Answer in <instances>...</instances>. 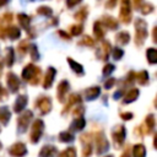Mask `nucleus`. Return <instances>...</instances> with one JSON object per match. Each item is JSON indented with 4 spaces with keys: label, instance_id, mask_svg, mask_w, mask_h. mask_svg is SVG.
<instances>
[{
    "label": "nucleus",
    "instance_id": "3c124183",
    "mask_svg": "<svg viewBox=\"0 0 157 157\" xmlns=\"http://www.w3.org/2000/svg\"><path fill=\"white\" fill-rule=\"evenodd\" d=\"M132 1H134V5H135L136 9L140 7V5H141V2H142V0H132Z\"/></svg>",
    "mask_w": 157,
    "mask_h": 157
},
{
    "label": "nucleus",
    "instance_id": "bb28decb",
    "mask_svg": "<svg viewBox=\"0 0 157 157\" xmlns=\"http://www.w3.org/2000/svg\"><path fill=\"white\" fill-rule=\"evenodd\" d=\"M81 103V97L78 94H71L70 96V101H69V104H66V107L64 108L63 110V114H66V112L74 105V104H80Z\"/></svg>",
    "mask_w": 157,
    "mask_h": 157
},
{
    "label": "nucleus",
    "instance_id": "39448f33",
    "mask_svg": "<svg viewBox=\"0 0 157 157\" xmlns=\"http://www.w3.org/2000/svg\"><path fill=\"white\" fill-rule=\"evenodd\" d=\"M112 136H113V140L115 142V147H120L124 144L125 136H126L125 126L124 125H117L112 131Z\"/></svg>",
    "mask_w": 157,
    "mask_h": 157
},
{
    "label": "nucleus",
    "instance_id": "9d476101",
    "mask_svg": "<svg viewBox=\"0 0 157 157\" xmlns=\"http://www.w3.org/2000/svg\"><path fill=\"white\" fill-rule=\"evenodd\" d=\"M109 50H110V43L108 40H103L97 49V58L101 60H107L109 56Z\"/></svg>",
    "mask_w": 157,
    "mask_h": 157
},
{
    "label": "nucleus",
    "instance_id": "c756f323",
    "mask_svg": "<svg viewBox=\"0 0 157 157\" xmlns=\"http://www.w3.org/2000/svg\"><path fill=\"white\" fill-rule=\"evenodd\" d=\"M146 58H147V60H148V63H150L151 65L156 64V61H157V50H156L155 48L147 49V52H146Z\"/></svg>",
    "mask_w": 157,
    "mask_h": 157
},
{
    "label": "nucleus",
    "instance_id": "5fc2aeb1",
    "mask_svg": "<svg viewBox=\"0 0 157 157\" xmlns=\"http://www.w3.org/2000/svg\"><path fill=\"white\" fill-rule=\"evenodd\" d=\"M156 31H157V29H156V27H155V28H153V34H156ZM153 40H155V42H156V37H155V38H153Z\"/></svg>",
    "mask_w": 157,
    "mask_h": 157
},
{
    "label": "nucleus",
    "instance_id": "dca6fc26",
    "mask_svg": "<svg viewBox=\"0 0 157 157\" xmlns=\"http://www.w3.org/2000/svg\"><path fill=\"white\" fill-rule=\"evenodd\" d=\"M56 153V147L53 145H45L40 148L38 157H54Z\"/></svg>",
    "mask_w": 157,
    "mask_h": 157
},
{
    "label": "nucleus",
    "instance_id": "f3484780",
    "mask_svg": "<svg viewBox=\"0 0 157 157\" xmlns=\"http://www.w3.org/2000/svg\"><path fill=\"white\" fill-rule=\"evenodd\" d=\"M139 93H140V91H139L137 88H131V90H130L129 92H126V94L124 96V98H123V104H129V103L134 102L135 99H137Z\"/></svg>",
    "mask_w": 157,
    "mask_h": 157
},
{
    "label": "nucleus",
    "instance_id": "c03bdc74",
    "mask_svg": "<svg viewBox=\"0 0 157 157\" xmlns=\"http://www.w3.org/2000/svg\"><path fill=\"white\" fill-rule=\"evenodd\" d=\"M115 82H117V80H115L114 77H110L109 80H107V81H105V83H104V87H105L107 90H109V88H112V87L115 85Z\"/></svg>",
    "mask_w": 157,
    "mask_h": 157
},
{
    "label": "nucleus",
    "instance_id": "ea45409f",
    "mask_svg": "<svg viewBox=\"0 0 157 157\" xmlns=\"http://www.w3.org/2000/svg\"><path fill=\"white\" fill-rule=\"evenodd\" d=\"M80 44H81V45H87V47H93V45H94V40H93L91 37L85 36V37L80 40Z\"/></svg>",
    "mask_w": 157,
    "mask_h": 157
},
{
    "label": "nucleus",
    "instance_id": "5701e85b",
    "mask_svg": "<svg viewBox=\"0 0 157 157\" xmlns=\"http://www.w3.org/2000/svg\"><path fill=\"white\" fill-rule=\"evenodd\" d=\"M115 40H117V43H119V44H121V45L128 44L129 40H130V34H129V32H125V31L119 32V33L115 36Z\"/></svg>",
    "mask_w": 157,
    "mask_h": 157
},
{
    "label": "nucleus",
    "instance_id": "58836bf2",
    "mask_svg": "<svg viewBox=\"0 0 157 157\" xmlns=\"http://www.w3.org/2000/svg\"><path fill=\"white\" fill-rule=\"evenodd\" d=\"M82 31H83L82 25H72L71 28H70V32H71L72 36H78V34L82 33Z\"/></svg>",
    "mask_w": 157,
    "mask_h": 157
},
{
    "label": "nucleus",
    "instance_id": "20e7f679",
    "mask_svg": "<svg viewBox=\"0 0 157 157\" xmlns=\"http://www.w3.org/2000/svg\"><path fill=\"white\" fill-rule=\"evenodd\" d=\"M43 130H44V124L40 119H37L34 120L33 125H32V129H31V134H29V139L32 141V144H37V141L42 137V134H43Z\"/></svg>",
    "mask_w": 157,
    "mask_h": 157
},
{
    "label": "nucleus",
    "instance_id": "37998d69",
    "mask_svg": "<svg viewBox=\"0 0 157 157\" xmlns=\"http://www.w3.org/2000/svg\"><path fill=\"white\" fill-rule=\"evenodd\" d=\"M28 47H29L28 42H27V40H22V42L18 44V52H20V53H22V54H25V53L27 52Z\"/></svg>",
    "mask_w": 157,
    "mask_h": 157
},
{
    "label": "nucleus",
    "instance_id": "2f4dec72",
    "mask_svg": "<svg viewBox=\"0 0 157 157\" xmlns=\"http://www.w3.org/2000/svg\"><path fill=\"white\" fill-rule=\"evenodd\" d=\"M13 59H15V55H13V49L11 47H7L6 48V56H5V63L7 66H11L13 64Z\"/></svg>",
    "mask_w": 157,
    "mask_h": 157
},
{
    "label": "nucleus",
    "instance_id": "a18cd8bd",
    "mask_svg": "<svg viewBox=\"0 0 157 157\" xmlns=\"http://www.w3.org/2000/svg\"><path fill=\"white\" fill-rule=\"evenodd\" d=\"M82 0H66V5H67V7H74L75 5H77Z\"/></svg>",
    "mask_w": 157,
    "mask_h": 157
},
{
    "label": "nucleus",
    "instance_id": "de8ad7c7",
    "mask_svg": "<svg viewBox=\"0 0 157 157\" xmlns=\"http://www.w3.org/2000/svg\"><path fill=\"white\" fill-rule=\"evenodd\" d=\"M120 118H121L123 120H129V119L132 118V114L129 113V112H128V113H121V114H120Z\"/></svg>",
    "mask_w": 157,
    "mask_h": 157
},
{
    "label": "nucleus",
    "instance_id": "2eb2a0df",
    "mask_svg": "<svg viewBox=\"0 0 157 157\" xmlns=\"http://www.w3.org/2000/svg\"><path fill=\"white\" fill-rule=\"evenodd\" d=\"M55 69L54 67H48L47 70V74H45V77H44V83H43V87L47 90L49 87H52L53 85V81H54V77H55Z\"/></svg>",
    "mask_w": 157,
    "mask_h": 157
},
{
    "label": "nucleus",
    "instance_id": "cd10ccee",
    "mask_svg": "<svg viewBox=\"0 0 157 157\" xmlns=\"http://www.w3.org/2000/svg\"><path fill=\"white\" fill-rule=\"evenodd\" d=\"M132 156L134 157H146V148L142 144H137L132 148Z\"/></svg>",
    "mask_w": 157,
    "mask_h": 157
},
{
    "label": "nucleus",
    "instance_id": "f8f14e48",
    "mask_svg": "<svg viewBox=\"0 0 157 157\" xmlns=\"http://www.w3.org/2000/svg\"><path fill=\"white\" fill-rule=\"evenodd\" d=\"M12 21V15L6 12L0 17V38H4L6 34V28Z\"/></svg>",
    "mask_w": 157,
    "mask_h": 157
},
{
    "label": "nucleus",
    "instance_id": "6ab92c4d",
    "mask_svg": "<svg viewBox=\"0 0 157 157\" xmlns=\"http://www.w3.org/2000/svg\"><path fill=\"white\" fill-rule=\"evenodd\" d=\"M102 22H103V25H105V27L107 28H109V29H117L118 28V21L114 18V17H112V16H104L103 17V20H102Z\"/></svg>",
    "mask_w": 157,
    "mask_h": 157
},
{
    "label": "nucleus",
    "instance_id": "f704fd0d",
    "mask_svg": "<svg viewBox=\"0 0 157 157\" xmlns=\"http://www.w3.org/2000/svg\"><path fill=\"white\" fill-rule=\"evenodd\" d=\"M28 50H29V55H31V58H32V60H33V61H36V60H38V59H39V53H38L37 45L31 44V45L28 47Z\"/></svg>",
    "mask_w": 157,
    "mask_h": 157
},
{
    "label": "nucleus",
    "instance_id": "aec40b11",
    "mask_svg": "<svg viewBox=\"0 0 157 157\" xmlns=\"http://www.w3.org/2000/svg\"><path fill=\"white\" fill-rule=\"evenodd\" d=\"M6 34H7V37H9L10 39L15 40V39H17V38H20L21 31H20V28L16 27V26H10V27L6 28Z\"/></svg>",
    "mask_w": 157,
    "mask_h": 157
},
{
    "label": "nucleus",
    "instance_id": "b1692460",
    "mask_svg": "<svg viewBox=\"0 0 157 157\" xmlns=\"http://www.w3.org/2000/svg\"><path fill=\"white\" fill-rule=\"evenodd\" d=\"M85 125H86L85 119H83L82 117H76V119L72 121L70 129L74 130V131H80V130H82V129L85 128Z\"/></svg>",
    "mask_w": 157,
    "mask_h": 157
},
{
    "label": "nucleus",
    "instance_id": "473e14b6",
    "mask_svg": "<svg viewBox=\"0 0 157 157\" xmlns=\"http://www.w3.org/2000/svg\"><path fill=\"white\" fill-rule=\"evenodd\" d=\"M75 136L72 135V132H69V131H61L59 134V140L61 142H71L74 141Z\"/></svg>",
    "mask_w": 157,
    "mask_h": 157
},
{
    "label": "nucleus",
    "instance_id": "7ed1b4c3",
    "mask_svg": "<svg viewBox=\"0 0 157 157\" xmlns=\"http://www.w3.org/2000/svg\"><path fill=\"white\" fill-rule=\"evenodd\" d=\"M32 118H33V113L31 110H27V112L22 113L18 117V119H17V130H18V132H21V134L26 132V130L29 126V123H31Z\"/></svg>",
    "mask_w": 157,
    "mask_h": 157
},
{
    "label": "nucleus",
    "instance_id": "f03ea898",
    "mask_svg": "<svg viewBox=\"0 0 157 157\" xmlns=\"http://www.w3.org/2000/svg\"><path fill=\"white\" fill-rule=\"evenodd\" d=\"M135 31H136L135 43L136 45H142L145 39L147 38V25L142 18H137L135 21Z\"/></svg>",
    "mask_w": 157,
    "mask_h": 157
},
{
    "label": "nucleus",
    "instance_id": "864d4df0",
    "mask_svg": "<svg viewBox=\"0 0 157 157\" xmlns=\"http://www.w3.org/2000/svg\"><path fill=\"white\" fill-rule=\"evenodd\" d=\"M121 157H130V155H129V152H128V151H125V152L123 153V156H121Z\"/></svg>",
    "mask_w": 157,
    "mask_h": 157
},
{
    "label": "nucleus",
    "instance_id": "09e8293b",
    "mask_svg": "<svg viewBox=\"0 0 157 157\" xmlns=\"http://www.w3.org/2000/svg\"><path fill=\"white\" fill-rule=\"evenodd\" d=\"M6 96H7V93L5 92V90H4V88L1 87V85H0V101H2Z\"/></svg>",
    "mask_w": 157,
    "mask_h": 157
},
{
    "label": "nucleus",
    "instance_id": "9b49d317",
    "mask_svg": "<svg viewBox=\"0 0 157 157\" xmlns=\"http://www.w3.org/2000/svg\"><path fill=\"white\" fill-rule=\"evenodd\" d=\"M6 81H7V86L10 88V91L12 93H16L20 88V80L18 77L13 74V72H9L6 76Z\"/></svg>",
    "mask_w": 157,
    "mask_h": 157
},
{
    "label": "nucleus",
    "instance_id": "423d86ee",
    "mask_svg": "<svg viewBox=\"0 0 157 157\" xmlns=\"http://www.w3.org/2000/svg\"><path fill=\"white\" fill-rule=\"evenodd\" d=\"M120 21L123 23H129L131 21V6L129 0H121L120 5Z\"/></svg>",
    "mask_w": 157,
    "mask_h": 157
},
{
    "label": "nucleus",
    "instance_id": "4be33fe9",
    "mask_svg": "<svg viewBox=\"0 0 157 157\" xmlns=\"http://www.w3.org/2000/svg\"><path fill=\"white\" fill-rule=\"evenodd\" d=\"M17 18H18V22H20L21 27L29 32V22H31V17L27 16L26 13H18Z\"/></svg>",
    "mask_w": 157,
    "mask_h": 157
},
{
    "label": "nucleus",
    "instance_id": "6e6d98bb",
    "mask_svg": "<svg viewBox=\"0 0 157 157\" xmlns=\"http://www.w3.org/2000/svg\"><path fill=\"white\" fill-rule=\"evenodd\" d=\"M107 157H112V156H107Z\"/></svg>",
    "mask_w": 157,
    "mask_h": 157
},
{
    "label": "nucleus",
    "instance_id": "f257e3e1",
    "mask_svg": "<svg viewBox=\"0 0 157 157\" xmlns=\"http://www.w3.org/2000/svg\"><path fill=\"white\" fill-rule=\"evenodd\" d=\"M22 78L28 81L31 85H37L40 78V69L34 66L33 64H28L22 70Z\"/></svg>",
    "mask_w": 157,
    "mask_h": 157
},
{
    "label": "nucleus",
    "instance_id": "c85d7f7f",
    "mask_svg": "<svg viewBox=\"0 0 157 157\" xmlns=\"http://www.w3.org/2000/svg\"><path fill=\"white\" fill-rule=\"evenodd\" d=\"M93 33L96 36L97 39H102L104 37V31L102 28V23L99 21H96L94 22V26H93Z\"/></svg>",
    "mask_w": 157,
    "mask_h": 157
},
{
    "label": "nucleus",
    "instance_id": "7c9ffc66",
    "mask_svg": "<svg viewBox=\"0 0 157 157\" xmlns=\"http://www.w3.org/2000/svg\"><path fill=\"white\" fill-rule=\"evenodd\" d=\"M135 78L137 80V82L140 85H146L148 82V72L142 70V71L137 72V75H135Z\"/></svg>",
    "mask_w": 157,
    "mask_h": 157
},
{
    "label": "nucleus",
    "instance_id": "a211bd4d",
    "mask_svg": "<svg viewBox=\"0 0 157 157\" xmlns=\"http://www.w3.org/2000/svg\"><path fill=\"white\" fill-rule=\"evenodd\" d=\"M101 93V88L98 86H93L88 90H86V99L87 101H93L96 99Z\"/></svg>",
    "mask_w": 157,
    "mask_h": 157
},
{
    "label": "nucleus",
    "instance_id": "79ce46f5",
    "mask_svg": "<svg viewBox=\"0 0 157 157\" xmlns=\"http://www.w3.org/2000/svg\"><path fill=\"white\" fill-rule=\"evenodd\" d=\"M114 69H115V66L113 65V64H105V66L103 67V75L104 76H107V75H109V74H112L113 71H114Z\"/></svg>",
    "mask_w": 157,
    "mask_h": 157
},
{
    "label": "nucleus",
    "instance_id": "8fccbe9b",
    "mask_svg": "<svg viewBox=\"0 0 157 157\" xmlns=\"http://www.w3.org/2000/svg\"><path fill=\"white\" fill-rule=\"evenodd\" d=\"M58 34L60 36V37H63V38H65V39H70V36H67L64 31H58Z\"/></svg>",
    "mask_w": 157,
    "mask_h": 157
},
{
    "label": "nucleus",
    "instance_id": "72a5a7b5",
    "mask_svg": "<svg viewBox=\"0 0 157 157\" xmlns=\"http://www.w3.org/2000/svg\"><path fill=\"white\" fill-rule=\"evenodd\" d=\"M77 153H76V148L75 147H67L65 148L61 153H59L58 157H76Z\"/></svg>",
    "mask_w": 157,
    "mask_h": 157
},
{
    "label": "nucleus",
    "instance_id": "412c9836",
    "mask_svg": "<svg viewBox=\"0 0 157 157\" xmlns=\"http://www.w3.org/2000/svg\"><path fill=\"white\" fill-rule=\"evenodd\" d=\"M145 134H150L153 128H155V115L153 114H148L145 119Z\"/></svg>",
    "mask_w": 157,
    "mask_h": 157
},
{
    "label": "nucleus",
    "instance_id": "4468645a",
    "mask_svg": "<svg viewBox=\"0 0 157 157\" xmlns=\"http://www.w3.org/2000/svg\"><path fill=\"white\" fill-rule=\"evenodd\" d=\"M27 101H28V97L26 94H20L17 97V99L15 101V105H13V110L16 113H20L23 110V108L27 105Z\"/></svg>",
    "mask_w": 157,
    "mask_h": 157
},
{
    "label": "nucleus",
    "instance_id": "ddd939ff",
    "mask_svg": "<svg viewBox=\"0 0 157 157\" xmlns=\"http://www.w3.org/2000/svg\"><path fill=\"white\" fill-rule=\"evenodd\" d=\"M69 88H70V86H69V82L66 80H63L59 83V86H58V99L61 103L65 102V97H66V94L69 92Z\"/></svg>",
    "mask_w": 157,
    "mask_h": 157
},
{
    "label": "nucleus",
    "instance_id": "603ef678",
    "mask_svg": "<svg viewBox=\"0 0 157 157\" xmlns=\"http://www.w3.org/2000/svg\"><path fill=\"white\" fill-rule=\"evenodd\" d=\"M7 2H9V0H0V7L4 6V5H6Z\"/></svg>",
    "mask_w": 157,
    "mask_h": 157
},
{
    "label": "nucleus",
    "instance_id": "393cba45",
    "mask_svg": "<svg viewBox=\"0 0 157 157\" xmlns=\"http://www.w3.org/2000/svg\"><path fill=\"white\" fill-rule=\"evenodd\" d=\"M10 118H11V113H10L9 108L7 107H1L0 108V123L6 125L7 121L10 120Z\"/></svg>",
    "mask_w": 157,
    "mask_h": 157
},
{
    "label": "nucleus",
    "instance_id": "0eeeda50",
    "mask_svg": "<svg viewBox=\"0 0 157 157\" xmlns=\"http://www.w3.org/2000/svg\"><path fill=\"white\" fill-rule=\"evenodd\" d=\"M96 145H97V153L98 155H102L109 150V142L102 131H99L96 136Z\"/></svg>",
    "mask_w": 157,
    "mask_h": 157
},
{
    "label": "nucleus",
    "instance_id": "49530a36",
    "mask_svg": "<svg viewBox=\"0 0 157 157\" xmlns=\"http://www.w3.org/2000/svg\"><path fill=\"white\" fill-rule=\"evenodd\" d=\"M115 5H117V0H108L105 4V7L107 9H114Z\"/></svg>",
    "mask_w": 157,
    "mask_h": 157
},
{
    "label": "nucleus",
    "instance_id": "6e6552de",
    "mask_svg": "<svg viewBox=\"0 0 157 157\" xmlns=\"http://www.w3.org/2000/svg\"><path fill=\"white\" fill-rule=\"evenodd\" d=\"M37 108L39 109V112L42 114H48L52 110V99L47 96L40 97L37 101Z\"/></svg>",
    "mask_w": 157,
    "mask_h": 157
},
{
    "label": "nucleus",
    "instance_id": "c9c22d12",
    "mask_svg": "<svg viewBox=\"0 0 157 157\" xmlns=\"http://www.w3.org/2000/svg\"><path fill=\"white\" fill-rule=\"evenodd\" d=\"M140 11L142 15H150L152 11H153V5L152 4H144V5H140Z\"/></svg>",
    "mask_w": 157,
    "mask_h": 157
},
{
    "label": "nucleus",
    "instance_id": "a19ab883",
    "mask_svg": "<svg viewBox=\"0 0 157 157\" xmlns=\"http://www.w3.org/2000/svg\"><path fill=\"white\" fill-rule=\"evenodd\" d=\"M123 54H124V52H123L120 48L115 47V48L113 49V58H114L115 60H119V59H121V58H123Z\"/></svg>",
    "mask_w": 157,
    "mask_h": 157
},
{
    "label": "nucleus",
    "instance_id": "4c0bfd02",
    "mask_svg": "<svg viewBox=\"0 0 157 157\" xmlns=\"http://www.w3.org/2000/svg\"><path fill=\"white\" fill-rule=\"evenodd\" d=\"M86 17H87V7H82L80 11H77L75 13V18L78 21H83V20H86Z\"/></svg>",
    "mask_w": 157,
    "mask_h": 157
},
{
    "label": "nucleus",
    "instance_id": "e433bc0d",
    "mask_svg": "<svg viewBox=\"0 0 157 157\" xmlns=\"http://www.w3.org/2000/svg\"><path fill=\"white\" fill-rule=\"evenodd\" d=\"M37 12L39 15H42V16H52V13H53L52 9L48 7V6H40V7H38L37 9Z\"/></svg>",
    "mask_w": 157,
    "mask_h": 157
},
{
    "label": "nucleus",
    "instance_id": "1a4fd4ad",
    "mask_svg": "<svg viewBox=\"0 0 157 157\" xmlns=\"http://www.w3.org/2000/svg\"><path fill=\"white\" fill-rule=\"evenodd\" d=\"M9 153L13 157H23L27 153V147L22 142H16L9 148Z\"/></svg>",
    "mask_w": 157,
    "mask_h": 157
},
{
    "label": "nucleus",
    "instance_id": "a878e982",
    "mask_svg": "<svg viewBox=\"0 0 157 157\" xmlns=\"http://www.w3.org/2000/svg\"><path fill=\"white\" fill-rule=\"evenodd\" d=\"M67 63H69L70 67L74 70V72H76L77 75H83V67H82L81 64L76 63V61H75L74 59H71V58H67Z\"/></svg>",
    "mask_w": 157,
    "mask_h": 157
}]
</instances>
